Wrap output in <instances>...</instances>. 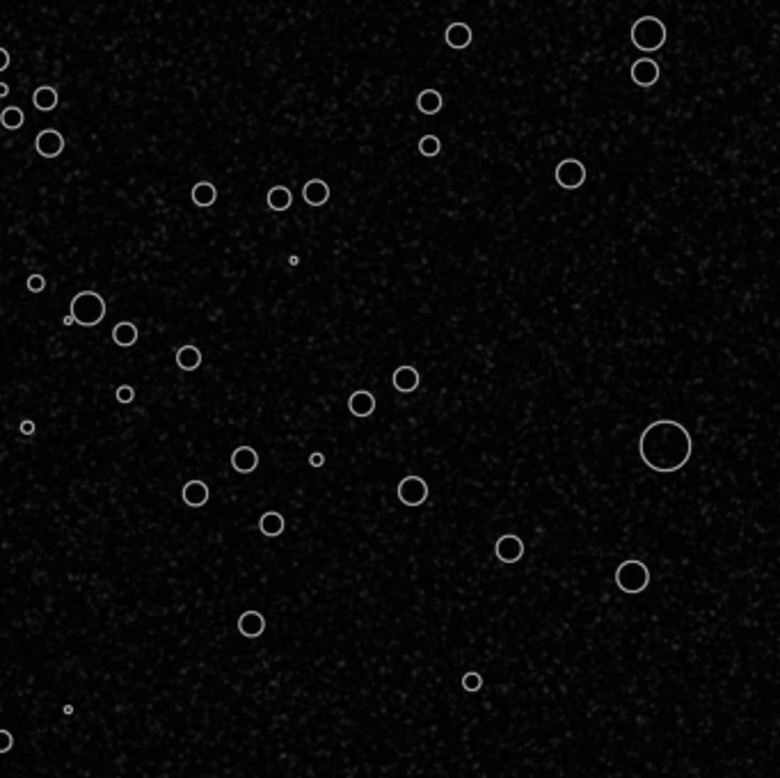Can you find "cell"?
<instances>
[{
  "instance_id": "31",
  "label": "cell",
  "mask_w": 780,
  "mask_h": 778,
  "mask_svg": "<svg viewBox=\"0 0 780 778\" xmlns=\"http://www.w3.org/2000/svg\"><path fill=\"white\" fill-rule=\"evenodd\" d=\"M323 463H325V456H323V454H318V451H316V454H312V456H309V465H312V467H323Z\"/></svg>"
},
{
  "instance_id": "13",
  "label": "cell",
  "mask_w": 780,
  "mask_h": 778,
  "mask_svg": "<svg viewBox=\"0 0 780 778\" xmlns=\"http://www.w3.org/2000/svg\"><path fill=\"white\" fill-rule=\"evenodd\" d=\"M419 380H422V378H419V371L410 364L398 366L394 371V376H392V385H394L396 392H401V394L414 392V389L419 387Z\"/></svg>"
},
{
  "instance_id": "19",
  "label": "cell",
  "mask_w": 780,
  "mask_h": 778,
  "mask_svg": "<svg viewBox=\"0 0 780 778\" xmlns=\"http://www.w3.org/2000/svg\"><path fill=\"white\" fill-rule=\"evenodd\" d=\"M265 202H268V209L270 211H289L291 204H293V192L286 188V186H273L268 190V197H265Z\"/></svg>"
},
{
  "instance_id": "34",
  "label": "cell",
  "mask_w": 780,
  "mask_h": 778,
  "mask_svg": "<svg viewBox=\"0 0 780 778\" xmlns=\"http://www.w3.org/2000/svg\"><path fill=\"white\" fill-rule=\"evenodd\" d=\"M62 321H65V325H74V319H71V314H69V316H65Z\"/></svg>"
},
{
  "instance_id": "26",
  "label": "cell",
  "mask_w": 780,
  "mask_h": 778,
  "mask_svg": "<svg viewBox=\"0 0 780 778\" xmlns=\"http://www.w3.org/2000/svg\"><path fill=\"white\" fill-rule=\"evenodd\" d=\"M463 687H465V691H469V694L480 691V687H483V678H480V673H476V671L465 673V675H463Z\"/></svg>"
},
{
  "instance_id": "10",
  "label": "cell",
  "mask_w": 780,
  "mask_h": 778,
  "mask_svg": "<svg viewBox=\"0 0 780 778\" xmlns=\"http://www.w3.org/2000/svg\"><path fill=\"white\" fill-rule=\"evenodd\" d=\"M375 396L368 392V389H357V392L351 394V398H348V410H351L353 417H359V419H366L371 417L375 412Z\"/></svg>"
},
{
  "instance_id": "8",
  "label": "cell",
  "mask_w": 780,
  "mask_h": 778,
  "mask_svg": "<svg viewBox=\"0 0 780 778\" xmlns=\"http://www.w3.org/2000/svg\"><path fill=\"white\" fill-rule=\"evenodd\" d=\"M630 76L639 87H652V85H657V80H659L661 71L652 57H639V60H634Z\"/></svg>"
},
{
  "instance_id": "28",
  "label": "cell",
  "mask_w": 780,
  "mask_h": 778,
  "mask_svg": "<svg viewBox=\"0 0 780 778\" xmlns=\"http://www.w3.org/2000/svg\"><path fill=\"white\" fill-rule=\"evenodd\" d=\"M46 289V280L42 275H30L28 278V291L30 293H42Z\"/></svg>"
},
{
  "instance_id": "2",
  "label": "cell",
  "mask_w": 780,
  "mask_h": 778,
  "mask_svg": "<svg viewBox=\"0 0 780 778\" xmlns=\"http://www.w3.org/2000/svg\"><path fill=\"white\" fill-rule=\"evenodd\" d=\"M632 44L634 48L643 50V53H654V50H661L666 39H669V30H666L664 21L657 16H641L636 18L632 26Z\"/></svg>"
},
{
  "instance_id": "23",
  "label": "cell",
  "mask_w": 780,
  "mask_h": 778,
  "mask_svg": "<svg viewBox=\"0 0 780 778\" xmlns=\"http://www.w3.org/2000/svg\"><path fill=\"white\" fill-rule=\"evenodd\" d=\"M215 199H218V190H215L213 183H209V181L194 183V188H192V202L197 204V207H202V209L213 207Z\"/></svg>"
},
{
  "instance_id": "32",
  "label": "cell",
  "mask_w": 780,
  "mask_h": 778,
  "mask_svg": "<svg viewBox=\"0 0 780 778\" xmlns=\"http://www.w3.org/2000/svg\"><path fill=\"white\" fill-rule=\"evenodd\" d=\"M7 67H9V53L0 46V71H5Z\"/></svg>"
},
{
  "instance_id": "5",
  "label": "cell",
  "mask_w": 780,
  "mask_h": 778,
  "mask_svg": "<svg viewBox=\"0 0 780 778\" xmlns=\"http://www.w3.org/2000/svg\"><path fill=\"white\" fill-rule=\"evenodd\" d=\"M428 495H430L428 483H426L422 476H414V474L401 478V481H398V486H396V497H398V501H401L403 506H410V508L426 504Z\"/></svg>"
},
{
  "instance_id": "24",
  "label": "cell",
  "mask_w": 780,
  "mask_h": 778,
  "mask_svg": "<svg viewBox=\"0 0 780 778\" xmlns=\"http://www.w3.org/2000/svg\"><path fill=\"white\" fill-rule=\"evenodd\" d=\"M23 121H26L23 110H21V108H16V106H9V108H5L3 112H0V124H3L7 131H16V128H21V126H23Z\"/></svg>"
},
{
  "instance_id": "15",
  "label": "cell",
  "mask_w": 780,
  "mask_h": 778,
  "mask_svg": "<svg viewBox=\"0 0 780 778\" xmlns=\"http://www.w3.org/2000/svg\"><path fill=\"white\" fill-rule=\"evenodd\" d=\"M302 199L309 207H323L330 202V186L323 179H312L302 186Z\"/></svg>"
},
{
  "instance_id": "20",
  "label": "cell",
  "mask_w": 780,
  "mask_h": 778,
  "mask_svg": "<svg viewBox=\"0 0 780 778\" xmlns=\"http://www.w3.org/2000/svg\"><path fill=\"white\" fill-rule=\"evenodd\" d=\"M112 341H115L119 348H131L138 341V327L131 321H121L112 327Z\"/></svg>"
},
{
  "instance_id": "14",
  "label": "cell",
  "mask_w": 780,
  "mask_h": 778,
  "mask_svg": "<svg viewBox=\"0 0 780 778\" xmlns=\"http://www.w3.org/2000/svg\"><path fill=\"white\" fill-rule=\"evenodd\" d=\"M471 39H474V35H471V28L463 21L458 23H451L446 30H444V42L449 48L454 50H463L471 44Z\"/></svg>"
},
{
  "instance_id": "1",
  "label": "cell",
  "mask_w": 780,
  "mask_h": 778,
  "mask_svg": "<svg viewBox=\"0 0 780 778\" xmlns=\"http://www.w3.org/2000/svg\"><path fill=\"white\" fill-rule=\"evenodd\" d=\"M639 454L645 467L659 474H673L689 463L693 437L675 419H657L645 426L639 437Z\"/></svg>"
},
{
  "instance_id": "7",
  "label": "cell",
  "mask_w": 780,
  "mask_h": 778,
  "mask_svg": "<svg viewBox=\"0 0 780 778\" xmlns=\"http://www.w3.org/2000/svg\"><path fill=\"white\" fill-rule=\"evenodd\" d=\"M495 554L501 563H517L524 557V540L517 534H504L495 542Z\"/></svg>"
},
{
  "instance_id": "27",
  "label": "cell",
  "mask_w": 780,
  "mask_h": 778,
  "mask_svg": "<svg viewBox=\"0 0 780 778\" xmlns=\"http://www.w3.org/2000/svg\"><path fill=\"white\" fill-rule=\"evenodd\" d=\"M115 398H117V401L119 403H133V401H136V389H133L131 385H121V387H117V392H115Z\"/></svg>"
},
{
  "instance_id": "9",
  "label": "cell",
  "mask_w": 780,
  "mask_h": 778,
  "mask_svg": "<svg viewBox=\"0 0 780 778\" xmlns=\"http://www.w3.org/2000/svg\"><path fill=\"white\" fill-rule=\"evenodd\" d=\"M35 149L44 158H57L65 151V136L55 128H46L35 138Z\"/></svg>"
},
{
  "instance_id": "17",
  "label": "cell",
  "mask_w": 780,
  "mask_h": 778,
  "mask_svg": "<svg viewBox=\"0 0 780 778\" xmlns=\"http://www.w3.org/2000/svg\"><path fill=\"white\" fill-rule=\"evenodd\" d=\"M284 529H286V520H284L282 513H277V510H268V513H263L259 517V531L265 538L282 536Z\"/></svg>"
},
{
  "instance_id": "16",
  "label": "cell",
  "mask_w": 780,
  "mask_h": 778,
  "mask_svg": "<svg viewBox=\"0 0 780 778\" xmlns=\"http://www.w3.org/2000/svg\"><path fill=\"white\" fill-rule=\"evenodd\" d=\"M238 632L243 634V637H248V639L261 637V634L265 632V618H263V613L254 611V609L245 611L243 616L238 618Z\"/></svg>"
},
{
  "instance_id": "30",
  "label": "cell",
  "mask_w": 780,
  "mask_h": 778,
  "mask_svg": "<svg viewBox=\"0 0 780 778\" xmlns=\"http://www.w3.org/2000/svg\"><path fill=\"white\" fill-rule=\"evenodd\" d=\"M18 431H21V435H33L35 433V422L33 419H23L21 426H18Z\"/></svg>"
},
{
  "instance_id": "25",
  "label": "cell",
  "mask_w": 780,
  "mask_h": 778,
  "mask_svg": "<svg viewBox=\"0 0 780 778\" xmlns=\"http://www.w3.org/2000/svg\"><path fill=\"white\" fill-rule=\"evenodd\" d=\"M439 151H442V140L433 136V133H426V136L419 140V153H422L424 158H435V156H439Z\"/></svg>"
},
{
  "instance_id": "3",
  "label": "cell",
  "mask_w": 780,
  "mask_h": 778,
  "mask_svg": "<svg viewBox=\"0 0 780 778\" xmlns=\"http://www.w3.org/2000/svg\"><path fill=\"white\" fill-rule=\"evenodd\" d=\"M71 319L74 323L92 327L106 319V300L97 291H80L71 300Z\"/></svg>"
},
{
  "instance_id": "6",
  "label": "cell",
  "mask_w": 780,
  "mask_h": 778,
  "mask_svg": "<svg viewBox=\"0 0 780 778\" xmlns=\"http://www.w3.org/2000/svg\"><path fill=\"white\" fill-rule=\"evenodd\" d=\"M554 179L563 190H577L586 183V165L579 158H566L554 168Z\"/></svg>"
},
{
  "instance_id": "18",
  "label": "cell",
  "mask_w": 780,
  "mask_h": 778,
  "mask_svg": "<svg viewBox=\"0 0 780 778\" xmlns=\"http://www.w3.org/2000/svg\"><path fill=\"white\" fill-rule=\"evenodd\" d=\"M444 106V99L437 89H424L419 92L417 97V110L424 112V115H437Z\"/></svg>"
},
{
  "instance_id": "21",
  "label": "cell",
  "mask_w": 780,
  "mask_h": 778,
  "mask_svg": "<svg viewBox=\"0 0 780 778\" xmlns=\"http://www.w3.org/2000/svg\"><path fill=\"white\" fill-rule=\"evenodd\" d=\"M202 351L197 346H181L177 351V364L183 371H197L202 366Z\"/></svg>"
},
{
  "instance_id": "33",
  "label": "cell",
  "mask_w": 780,
  "mask_h": 778,
  "mask_svg": "<svg viewBox=\"0 0 780 778\" xmlns=\"http://www.w3.org/2000/svg\"><path fill=\"white\" fill-rule=\"evenodd\" d=\"M9 94V85H5V83H0V99H5Z\"/></svg>"
},
{
  "instance_id": "11",
  "label": "cell",
  "mask_w": 780,
  "mask_h": 778,
  "mask_svg": "<svg viewBox=\"0 0 780 778\" xmlns=\"http://www.w3.org/2000/svg\"><path fill=\"white\" fill-rule=\"evenodd\" d=\"M209 497H211L209 486L204 483V481H199V478H192V481H188V483L181 488V499H183V504L190 506V508H199V506H204V504H207V501H209Z\"/></svg>"
},
{
  "instance_id": "29",
  "label": "cell",
  "mask_w": 780,
  "mask_h": 778,
  "mask_svg": "<svg viewBox=\"0 0 780 778\" xmlns=\"http://www.w3.org/2000/svg\"><path fill=\"white\" fill-rule=\"evenodd\" d=\"M12 746H14V735L5 728H0V753H9Z\"/></svg>"
},
{
  "instance_id": "4",
  "label": "cell",
  "mask_w": 780,
  "mask_h": 778,
  "mask_svg": "<svg viewBox=\"0 0 780 778\" xmlns=\"http://www.w3.org/2000/svg\"><path fill=\"white\" fill-rule=\"evenodd\" d=\"M615 586H618L622 593H643L650 586V570L643 561L639 559H630L622 561L618 568H615Z\"/></svg>"
},
{
  "instance_id": "12",
  "label": "cell",
  "mask_w": 780,
  "mask_h": 778,
  "mask_svg": "<svg viewBox=\"0 0 780 778\" xmlns=\"http://www.w3.org/2000/svg\"><path fill=\"white\" fill-rule=\"evenodd\" d=\"M231 467L238 474H252L254 469L259 467V454H256V449H252L248 444L234 449V454H231Z\"/></svg>"
},
{
  "instance_id": "22",
  "label": "cell",
  "mask_w": 780,
  "mask_h": 778,
  "mask_svg": "<svg viewBox=\"0 0 780 778\" xmlns=\"http://www.w3.org/2000/svg\"><path fill=\"white\" fill-rule=\"evenodd\" d=\"M33 106L42 112H50L57 106V89L50 85H42L33 92Z\"/></svg>"
}]
</instances>
